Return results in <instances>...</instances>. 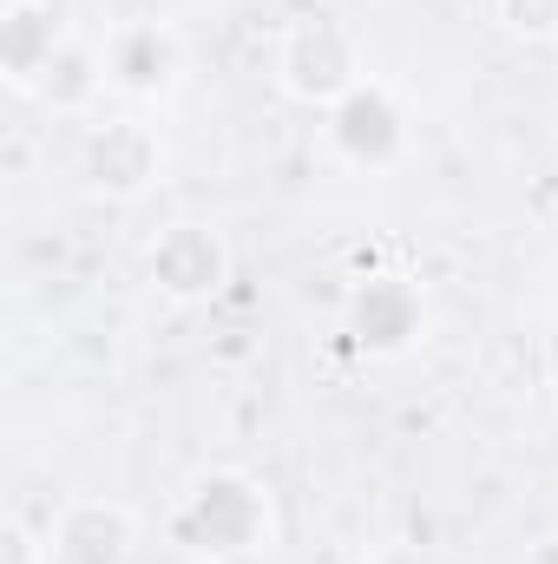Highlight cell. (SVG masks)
Masks as SVG:
<instances>
[{"label":"cell","instance_id":"6da1fadb","mask_svg":"<svg viewBox=\"0 0 558 564\" xmlns=\"http://www.w3.org/2000/svg\"><path fill=\"white\" fill-rule=\"evenodd\" d=\"M171 532L191 552H204V558H237V552H250L270 532V506H264V492L250 479L211 473V479L191 486V499L178 506V525Z\"/></svg>","mask_w":558,"mask_h":564},{"label":"cell","instance_id":"7a4b0ae2","mask_svg":"<svg viewBox=\"0 0 558 564\" xmlns=\"http://www.w3.org/2000/svg\"><path fill=\"white\" fill-rule=\"evenodd\" d=\"M282 86H289L296 99L335 106L342 93L362 86V79H355V40H348L329 13L302 20V26L289 33V46H282Z\"/></svg>","mask_w":558,"mask_h":564},{"label":"cell","instance_id":"3957f363","mask_svg":"<svg viewBox=\"0 0 558 564\" xmlns=\"http://www.w3.org/2000/svg\"><path fill=\"white\" fill-rule=\"evenodd\" d=\"M329 144H335L348 164H368V171L395 164V158L408 151V119H401L395 93H388V86H355V93H342V99L329 106Z\"/></svg>","mask_w":558,"mask_h":564},{"label":"cell","instance_id":"277c9868","mask_svg":"<svg viewBox=\"0 0 558 564\" xmlns=\"http://www.w3.org/2000/svg\"><path fill=\"white\" fill-rule=\"evenodd\" d=\"M178 66H184V46H178V33L158 26V20L119 26V33L106 40V59H99V73H106L112 86H126V93H164V86L178 79Z\"/></svg>","mask_w":558,"mask_h":564},{"label":"cell","instance_id":"5b68a950","mask_svg":"<svg viewBox=\"0 0 558 564\" xmlns=\"http://www.w3.org/2000/svg\"><path fill=\"white\" fill-rule=\"evenodd\" d=\"M151 276L164 295H211L217 282H224V243L211 237V230H197V224H178L158 250H151Z\"/></svg>","mask_w":558,"mask_h":564},{"label":"cell","instance_id":"8992f818","mask_svg":"<svg viewBox=\"0 0 558 564\" xmlns=\"http://www.w3.org/2000/svg\"><path fill=\"white\" fill-rule=\"evenodd\" d=\"M126 512L119 506H79L66 525H60V558L66 564H119L126 558Z\"/></svg>","mask_w":558,"mask_h":564},{"label":"cell","instance_id":"52a82bcc","mask_svg":"<svg viewBox=\"0 0 558 564\" xmlns=\"http://www.w3.org/2000/svg\"><path fill=\"white\" fill-rule=\"evenodd\" d=\"M151 164H158V151H151V139L139 126H106L93 139V177L112 184V191H139L151 177Z\"/></svg>","mask_w":558,"mask_h":564},{"label":"cell","instance_id":"ba28073f","mask_svg":"<svg viewBox=\"0 0 558 564\" xmlns=\"http://www.w3.org/2000/svg\"><path fill=\"white\" fill-rule=\"evenodd\" d=\"M355 322H362V341L375 335L382 348H395V341L415 335V295L401 282H368L362 302H355Z\"/></svg>","mask_w":558,"mask_h":564},{"label":"cell","instance_id":"9c48e42d","mask_svg":"<svg viewBox=\"0 0 558 564\" xmlns=\"http://www.w3.org/2000/svg\"><path fill=\"white\" fill-rule=\"evenodd\" d=\"M506 20L526 33H552L558 26V0H506Z\"/></svg>","mask_w":558,"mask_h":564},{"label":"cell","instance_id":"30bf717a","mask_svg":"<svg viewBox=\"0 0 558 564\" xmlns=\"http://www.w3.org/2000/svg\"><path fill=\"white\" fill-rule=\"evenodd\" d=\"M26 552H33V545H26V532L13 525V532H7V558H13V564H26Z\"/></svg>","mask_w":558,"mask_h":564},{"label":"cell","instance_id":"8fae6325","mask_svg":"<svg viewBox=\"0 0 558 564\" xmlns=\"http://www.w3.org/2000/svg\"><path fill=\"white\" fill-rule=\"evenodd\" d=\"M533 564H558V539H546V545L533 552Z\"/></svg>","mask_w":558,"mask_h":564},{"label":"cell","instance_id":"7c38bea8","mask_svg":"<svg viewBox=\"0 0 558 564\" xmlns=\"http://www.w3.org/2000/svg\"><path fill=\"white\" fill-rule=\"evenodd\" d=\"M382 564H408V558H401V552H388V558H382Z\"/></svg>","mask_w":558,"mask_h":564}]
</instances>
